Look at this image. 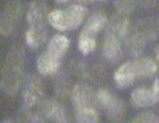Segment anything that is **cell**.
Instances as JSON below:
<instances>
[{
	"instance_id": "7",
	"label": "cell",
	"mask_w": 159,
	"mask_h": 123,
	"mask_svg": "<svg viewBox=\"0 0 159 123\" xmlns=\"http://www.w3.org/2000/svg\"><path fill=\"white\" fill-rule=\"evenodd\" d=\"M68 46H69V40L66 37L63 35H56L47 43L46 51L44 53L50 59L61 62Z\"/></svg>"
},
{
	"instance_id": "16",
	"label": "cell",
	"mask_w": 159,
	"mask_h": 123,
	"mask_svg": "<svg viewBox=\"0 0 159 123\" xmlns=\"http://www.w3.org/2000/svg\"><path fill=\"white\" fill-rule=\"evenodd\" d=\"M134 122H158L159 119L157 116L154 115L153 113L150 112H143L140 115H138L136 118L133 120Z\"/></svg>"
},
{
	"instance_id": "1",
	"label": "cell",
	"mask_w": 159,
	"mask_h": 123,
	"mask_svg": "<svg viewBox=\"0 0 159 123\" xmlns=\"http://www.w3.org/2000/svg\"><path fill=\"white\" fill-rule=\"evenodd\" d=\"M87 15V8L75 4L66 10H56L48 15L50 25L60 31L72 30L78 28Z\"/></svg>"
},
{
	"instance_id": "13",
	"label": "cell",
	"mask_w": 159,
	"mask_h": 123,
	"mask_svg": "<svg viewBox=\"0 0 159 123\" xmlns=\"http://www.w3.org/2000/svg\"><path fill=\"white\" fill-rule=\"evenodd\" d=\"M41 95V88H40L39 82H36L35 79L28 82V87L24 91L23 94V101L24 105L27 108L32 107L36 103Z\"/></svg>"
},
{
	"instance_id": "20",
	"label": "cell",
	"mask_w": 159,
	"mask_h": 123,
	"mask_svg": "<svg viewBox=\"0 0 159 123\" xmlns=\"http://www.w3.org/2000/svg\"><path fill=\"white\" fill-rule=\"evenodd\" d=\"M68 0H56V2H58V3H66Z\"/></svg>"
},
{
	"instance_id": "10",
	"label": "cell",
	"mask_w": 159,
	"mask_h": 123,
	"mask_svg": "<svg viewBox=\"0 0 159 123\" xmlns=\"http://www.w3.org/2000/svg\"><path fill=\"white\" fill-rule=\"evenodd\" d=\"M42 112L44 116L56 122H66V114L58 101L53 99L44 100L42 103Z\"/></svg>"
},
{
	"instance_id": "15",
	"label": "cell",
	"mask_w": 159,
	"mask_h": 123,
	"mask_svg": "<svg viewBox=\"0 0 159 123\" xmlns=\"http://www.w3.org/2000/svg\"><path fill=\"white\" fill-rule=\"evenodd\" d=\"M78 46H79L80 52L83 54V55H87V54L91 53L95 50V48H96L95 38L80 36Z\"/></svg>"
},
{
	"instance_id": "14",
	"label": "cell",
	"mask_w": 159,
	"mask_h": 123,
	"mask_svg": "<svg viewBox=\"0 0 159 123\" xmlns=\"http://www.w3.org/2000/svg\"><path fill=\"white\" fill-rule=\"evenodd\" d=\"M76 121L80 123H94L98 121V113L95 108L75 111Z\"/></svg>"
},
{
	"instance_id": "17",
	"label": "cell",
	"mask_w": 159,
	"mask_h": 123,
	"mask_svg": "<svg viewBox=\"0 0 159 123\" xmlns=\"http://www.w3.org/2000/svg\"><path fill=\"white\" fill-rule=\"evenodd\" d=\"M152 91L155 94V96L157 97V99L159 100V77L154 81V84H153Z\"/></svg>"
},
{
	"instance_id": "4",
	"label": "cell",
	"mask_w": 159,
	"mask_h": 123,
	"mask_svg": "<svg viewBox=\"0 0 159 123\" xmlns=\"http://www.w3.org/2000/svg\"><path fill=\"white\" fill-rule=\"evenodd\" d=\"M118 35H121L116 28L113 33H108L104 42V55L107 61L111 63H117L123 58V49L120 46Z\"/></svg>"
},
{
	"instance_id": "18",
	"label": "cell",
	"mask_w": 159,
	"mask_h": 123,
	"mask_svg": "<svg viewBox=\"0 0 159 123\" xmlns=\"http://www.w3.org/2000/svg\"><path fill=\"white\" fill-rule=\"evenodd\" d=\"M155 54H156V58L159 59V45L155 48Z\"/></svg>"
},
{
	"instance_id": "2",
	"label": "cell",
	"mask_w": 159,
	"mask_h": 123,
	"mask_svg": "<svg viewBox=\"0 0 159 123\" xmlns=\"http://www.w3.org/2000/svg\"><path fill=\"white\" fill-rule=\"evenodd\" d=\"M96 103L110 119H120L126 113L124 101L108 89H101L95 94Z\"/></svg>"
},
{
	"instance_id": "6",
	"label": "cell",
	"mask_w": 159,
	"mask_h": 123,
	"mask_svg": "<svg viewBox=\"0 0 159 123\" xmlns=\"http://www.w3.org/2000/svg\"><path fill=\"white\" fill-rule=\"evenodd\" d=\"M26 19L30 25V28L27 30L32 31L36 33L40 38L44 40L45 33H44V26H43V12L41 10V7L37 2H32L30 7L27 11Z\"/></svg>"
},
{
	"instance_id": "9",
	"label": "cell",
	"mask_w": 159,
	"mask_h": 123,
	"mask_svg": "<svg viewBox=\"0 0 159 123\" xmlns=\"http://www.w3.org/2000/svg\"><path fill=\"white\" fill-rule=\"evenodd\" d=\"M131 102L137 108H149L158 103L159 100L152 90L146 88H137L131 94Z\"/></svg>"
},
{
	"instance_id": "12",
	"label": "cell",
	"mask_w": 159,
	"mask_h": 123,
	"mask_svg": "<svg viewBox=\"0 0 159 123\" xmlns=\"http://www.w3.org/2000/svg\"><path fill=\"white\" fill-rule=\"evenodd\" d=\"M135 65L138 71L139 78H146L154 75L157 71V65L149 58H141L135 59Z\"/></svg>"
},
{
	"instance_id": "19",
	"label": "cell",
	"mask_w": 159,
	"mask_h": 123,
	"mask_svg": "<svg viewBox=\"0 0 159 123\" xmlns=\"http://www.w3.org/2000/svg\"><path fill=\"white\" fill-rule=\"evenodd\" d=\"M80 2H84V3H88V2H92L94 1V0H78Z\"/></svg>"
},
{
	"instance_id": "5",
	"label": "cell",
	"mask_w": 159,
	"mask_h": 123,
	"mask_svg": "<svg viewBox=\"0 0 159 123\" xmlns=\"http://www.w3.org/2000/svg\"><path fill=\"white\" fill-rule=\"evenodd\" d=\"M138 78L139 76L134 61L124 63L114 73V81L120 88L130 87Z\"/></svg>"
},
{
	"instance_id": "21",
	"label": "cell",
	"mask_w": 159,
	"mask_h": 123,
	"mask_svg": "<svg viewBox=\"0 0 159 123\" xmlns=\"http://www.w3.org/2000/svg\"><path fill=\"white\" fill-rule=\"evenodd\" d=\"M98 1H107V0H98Z\"/></svg>"
},
{
	"instance_id": "11",
	"label": "cell",
	"mask_w": 159,
	"mask_h": 123,
	"mask_svg": "<svg viewBox=\"0 0 159 123\" xmlns=\"http://www.w3.org/2000/svg\"><path fill=\"white\" fill-rule=\"evenodd\" d=\"M61 62L50 59L45 53H42L37 61V68L42 75H52L58 71Z\"/></svg>"
},
{
	"instance_id": "3",
	"label": "cell",
	"mask_w": 159,
	"mask_h": 123,
	"mask_svg": "<svg viewBox=\"0 0 159 123\" xmlns=\"http://www.w3.org/2000/svg\"><path fill=\"white\" fill-rule=\"evenodd\" d=\"M71 101L75 112L84 108H95L94 103H96V98L91 88L87 85L79 84L73 88L71 92Z\"/></svg>"
},
{
	"instance_id": "8",
	"label": "cell",
	"mask_w": 159,
	"mask_h": 123,
	"mask_svg": "<svg viewBox=\"0 0 159 123\" xmlns=\"http://www.w3.org/2000/svg\"><path fill=\"white\" fill-rule=\"evenodd\" d=\"M106 23H107V16L105 14L94 13L87 20V22L85 23L80 36L95 38V36L105 27Z\"/></svg>"
}]
</instances>
